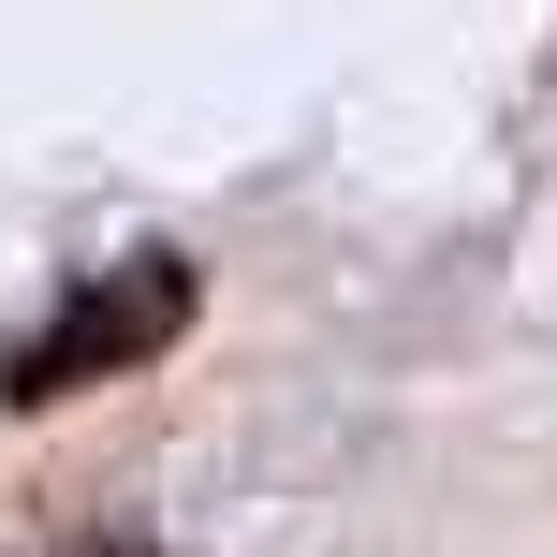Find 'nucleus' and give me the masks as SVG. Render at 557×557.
Segmentation results:
<instances>
[{"mask_svg": "<svg viewBox=\"0 0 557 557\" xmlns=\"http://www.w3.org/2000/svg\"><path fill=\"white\" fill-rule=\"evenodd\" d=\"M88 557H176V543H88Z\"/></svg>", "mask_w": 557, "mask_h": 557, "instance_id": "nucleus-2", "label": "nucleus"}, {"mask_svg": "<svg viewBox=\"0 0 557 557\" xmlns=\"http://www.w3.org/2000/svg\"><path fill=\"white\" fill-rule=\"evenodd\" d=\"M191 308H206V278L176 264V250H117L103 278H74V294L15 337L0 411H59V396H88V382H117V367L176 352V337H191Z\"/></svg>", "mask_w": 557, "mask_h": 557, "instance_id": "nucleus-1", "label": "nucleus"}]
</instances>
